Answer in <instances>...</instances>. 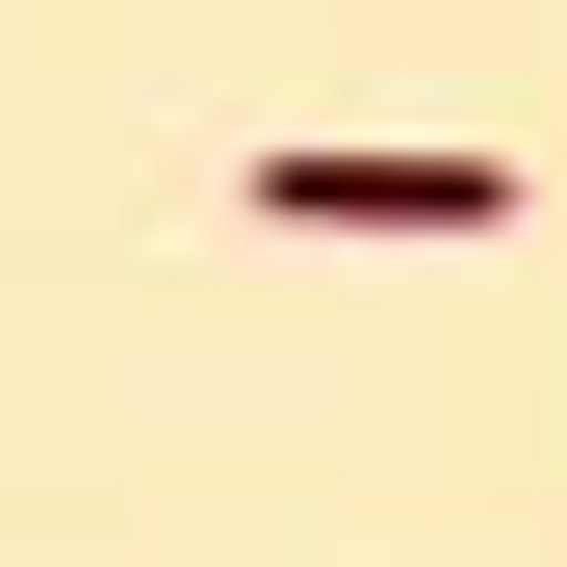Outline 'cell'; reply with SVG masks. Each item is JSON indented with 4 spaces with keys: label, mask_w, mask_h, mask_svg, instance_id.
Masks as SVG:
<instances>
[{
    "label": "cell",
    "mask_w": 567,
    "mask_h": 567,
    "mask_svg": "<svg viewBox=\"0 0 567 567\" xmlns=\"http://www.w3.org/2000/svg\"><path fill=\"white\" fill-rule=\"evenodd\" d=\"M258 233H516V155H258Z\"/></svg>",
    "instance_id": "1"
}]
</instances>
